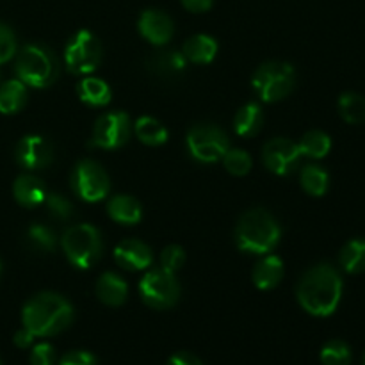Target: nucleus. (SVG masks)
<instances>
[{
	"mask_svg": "<svg viewBox=\"0 0 365 365\" xmlns=\"http://www.w3.org/2000/svg\"><path fill=\"white\" fill-rule=\"evenodd\" d=\"M296 296L302 309L310 316H331L342 298L341 274L331 264H317L303 274Z\"/></svg>",
	"mask_w": 365,
	"mask_h": 365,
	"instance_id": "1",
	"label": "nucleus"
},
{
	"mask_svg": "<svg viewBox=\"0 0 365 365\" xmlns=\"http://www.w3.org/2000/svg\"><path fill=\"white\" fill-rule=\"evenodd\" d=\"M73 307L56 292L32 296L21 310V323L36 337H53L73 323Z\"/></svg>",
	"mask_w": 365,
	"mask_h": 365,
	"instance_id": "2",
	"label": "nucleus"
},
{
	"mask_svg": "<svg viewBox=\"0 0 365 365\" xmlns=\"http://www.w3.org/2000/svg\"><path fill=\"white\" fill-rule=\"evenodd\" d=\"M282 228L269 212L262 209L248 210L235 227V242L239 250L253 255H267L277 248Z\"/></svg>",
	"mask_w": 365,
	"mask_h": 365,
	"instance_id": "3",
	"label": "nucleus"
},
{
	"mask_svg": "<svg viewBox=\"0 0 365 365\" xmlns=\"http://www.w3.org/2000/svg\"><path fill=\"white\" fill-rule=\"evenodd\" d=\"M18 81L31 88H48L59 77V61L52 50L39 43H29L18 52L16 64Z\"/></svg>",
	"mask_w": 365,
	"mask_h": 365,
	"instance_id": "4",
	"label": "nucleus"
},
{
	"mask_svg": "<svg viewBox=\"0 0 365 365\" xmlns=\"http://www.w3.org/2000/svg\"><path fill=\"white\" fill-rule=\"evenodd\" d=\"M61 245L66 259L77 269H89L93 264L98 262L103 252L102 234L89 223L73 225L68 228L61 239Z\"/></svg>",
	"mask_w": 365,
	"mask_h": 365,
	"instance_id": "5",
	"label": "nucleus"
},
{
	"mask_svg": "<svg viewBox=\"0 0 365 365\" xmlns=\"http://www.w3.org/2000/svg\"><path fill=\"white\" fill-rule=\"evenodd\" d=\"M252 84L262 102L274 103L278 100H284L294 89V68L289 63H282V61L264 63L253 75Z\"/></svg>",
	"mask_w": 365,
	"mask_h": 365,
	"instance_id": "6",
	"label": "nucleus"
},
{
	"mask_svg": "<svg viewBox=\"0 0 365 365\" xmlns=\"http://www.w3.org/2000/svg\"><path fill=\"white\" fill-rule=\"evenodd\" d=\"M139 294L143 302L155 310H166L177 305L180 298V287L173 273H168L163 267L152 269L139 282Z\"/></svg>",
	"mask_w": 365,
	"mask_h": 365,
	"instance_id": "7",
	"label": "nucleus"
},
{
	"mask_svg": "<svg viewBox=\"0 0 365 365\" xmlns=\"http://www.w3.org/2000/svg\"><path fill=\"white\" fill-rule=\"evenodd\" d=\"M66 68L73 75L93 73L102 63V45L89 31H78L64 50Z\"/></svg>",
	"mask_w": 365,
	"mask_h": 365,
	"instance_id": "8",
	"label": "nucleus"
},
{
	"mask_svg": "<svg viewBox=\"0 0 365 365\" xmlns=\"http://www.w3.org/2000/svg\"><path fill=\"white\" fill-rule=\"evenodd\" d=\"M71 189L84 202L95 203L109 195L110 180L106 170L98 163L84 159L77 163L73 173H71Z\"/></svg>",
	"mask_w": 365,
	"mask_h": 365,
	"instance_id": "9",
	"label": "nucleus"
},
{
	"mask_svg": "<svg viewBox=\"0 0 365 365\" xmlns=\"http://www.w3.org/2000/svg\"><path fill=\"white\" fill-rule=\"evenodd\" d=\"M228 146L227 134L214 125H198L187 134V150L192 159L203 164L217 163L223 159Z\"/></svg>",
	"mask_w": 365,
	"mask_h": 365,
	"instance_id": "10",
	"label": "nucleus"
},
{
	"mask_svg": "<svg viewBox=\"0 0 365 365\" xmlns=\"http://www.w3.org/2000/svg\"><path fill=\"white\" fill-rule=\"evenodd\" d=\"M132 123L125 113H106L96 120L91 145L103 150H118L130 139Z\"/></svg>",
	"mask_w": 365,
	"mask_h": 365,
	"instance_id": "11",
	"label": "nucleus"
},
{
	"mask_svg": "<svg viewBox=\"0 0 365 365\" xmlns=\"http://www.w3.org/2000/svg\"><path fill=\"white\" fill-rule=\"evenodd\" d=\"M262 160L267 170L273 171L274 175L287 177L298 170L302 153H299L298 145L291 139L274 138L264 145Z\"/></svg>",
	"mask_w": 365,
	"mask_h": 365,
	"instance_id": "12",
	"label": "nucleus"
},
{
	"mask_svg": "<svg viewBox=\"0 0 365 365\" xmlns=\"http://www.w3.org/2000/svg\"><path fill=\"white\" fill-rule=\"evenodd\" d=\"M14 155L25 170H43L53 160V148L41 135H25L16 145Z\"/></svg>",
	"mask_w": 365,
	"mask_h": 365,
	"instance_id": "13",
	"label": "nucleus"
},
{
	"mask_svg": "<svg viewBox=\"0 0 365 365\" xmlns=\"http://www.w3.org/2000/svg\"><path fill=\"white\" fill-rule=\"evenodd\" d=\"M138 27L143 38L157 46L166 45L173 38L175 31L171 18L159 9L143 11V14L139 16Z\"/></svg>",
	"mask_w": 365,
	"mask_h": 365,
	"instance_id": "14",
	"label": "nucleus"
},
{
	"mask_svg": "<svg viewBox=\"0 0 365 365\" xmlns=\"http://www.w3.org/2000/svg\"><path fill=\"white\" fill-rule=\"evenodd\" d=\"M118 266L128 271H143L152 266V250L139 239H125L114 248Z\"/></svg>",
	"mask_w": 365,
	"mask_h": 365,
	"instance_id": "15",
	"label": "nucleus"
},
{
	"mask_svg": "<svg viewBox=\"0 0 365 365\" xmlns=\"http://www.w3.org/2000/svg\"><path fill=\"white\" fill-rule=\"evenodd\" d=\"M13 195L14 200H16L21 207L34 209V207H39L45 203L48 192H46V187L45 184H43L41 178L25 173L20 175V177L14 180Z\"/></svg>",
	"mask_w": 365,
	"mask_h": 365,
	"instance_id": "16",
	"label": "nucleus"
},
{
	"mask_svg": "<svg viewBox=\"0 0 365 365\" xmlns=\"http://www.w3.org/2000/svg\"><path fill=\"white\" fill-rule=\"evenodd\" d=\"M128 287L123 278L116 273H103L96 282V296L107 307H121L127 299Z\"/></svg>",
	"mask_w": 365,
	"mask_h": 365,
	"instance_id": "17",
	"label": "nucleus"
},
{
	"mask_svg": "<svg viewBox=\"0 0 365 365\" xmlns=\"http://www.w3.org/2000/svg\"><path fill=\"white\" fill-rule=\"evenodd\" d=\"M284 277V260L277 255H267L253 269V284L260 291H271L280 284Z\"/></svg>",
	"mask_w": 365,
	"mask_h": 365,
	"instance_id": "18",
	"label": "nucleus"
},
{
	"mask_svg": "<svg viewBox=\"0 0 365 365\" xmlns=\"http://www.w3.org/2000/svg\"><path fill=\"white\" fill-rule=\"evenodd\" d=\"M107 212H109L110 220L120 225H128V227L139 223L143 217L141 203L128 195H118L110 198Z\"/></svg>",
	"mask_w": 365,
	"mask_h": 365,
	"instance_id": "19",
	"label": "nucleus"
},
{
	"mask_svg": "<svg viewBox=\"0 0 365 365\" xmlns=\"http://www.w3.org/2000/svg\"><path fill=\"white\" fill-rule=\"evenodd\" d=\"M182 53H184V57L187 59V63L209 64L212 63L214 57H216L217 43L216 39L210 38V36L196 34L184 43Z\"/></svg>",
	"mask_w": 365,
	"mask_h": 365,
	"instance_id": "20",
	"label": "nucleus"
},
{
	"mask_svg": "<svg viewBox=\"0 0 365 365\" xmlns=\"http://www.w3.org/2000/svg\"><path fill=\"white\" fill-rule=\"evenodd\" d=\"M264 123V113L262 107L257 102L245 103L241 109L237 110L234 118V130L235 134L241 135V138H252L257 135L262 128Z\"/></svg>",
	"mask_w": 365,
	"mask_h": 365,
	"instance_id": "21",
	"label": "nucleus"
},
{
	"mask_svg": "<svg viewBox=\"0 0 365 365\" xmlns=\"http://www.w3.org/2000/svg\"><path fill=\"white\" fill-rule=\"evenodd\" d=\"M77 95L81 102L88 103L91 107H103L113 98V93H110L107 82L96 77L82 78L77 84Z\"/></svg>",
	"mask_w": 365,
	"mask_h": 365,
	"instance_id": "22",
	"label": "nucleus"
},
{
	"mask_svg": "<svg viewBox=\"0 0 365 365\" xmlns=\"http://www.w3.org/2000/svg\"><path fill=\"white\" fill-rule=\"evenodd\" d=\"M27 102V86L21 81H7L0 86V113L14 114Z\"/></svg>",
	"mask_w": 365,
	"mask_h": 365,
	"instance_id": "23",
	"label": "nucleus"
},
{
	"mask_svg": "<svg viewBox=\"0 0 365 365\" xmlns=\"http://www.w3.org/2000/svg\"><path fill=\"white\" fill-rule=\"evenodd\" d=\"M339 264L349 274L365 273V239H351L339 253Z\"/></svg>",
	"mask_w": 365,
	"mask_h": 365,
	"instance_id": "24",
	"label": "nucleus"
},
{
	"mask_svg": "<svg viewBox=\"0 0 365 365\" xmlns=\"http://www.w3.org/2000/svg\"><path fill=\"white\" fill-rule=\"evenodd\" d=\"M134 127L135 135L139 138V141L145 143L148 146H160L168 141V130L159 120L152 116H141L135 120Z\"/></svg>",
	"mask_w": 365,
	"mask_h": 365,
	"instance_id": "25",
	"label": "nucleus"
},
{
	"mask_svg": "<svg viewBox=\"0 0 365 365\" xmlns=\"http://www.w3.org/2000/svg\"><path fill=\"white\" fill-rule=\"evenodd\" d=\"M298 148L302 157H309V159H324L331 150V139L330 135L324 134L323 130H310L307 132L298 143Z\"/></svg>",
	"mask_w": 365,
	"mask_h": 365,
	"instance_id": "26",
	"label": "nucleus"
},
{
	"mask_svg": "<svg viewBox=\"0 0 365 365\" xmlns=\"http://www.w3.org/2000/svg\"><path fill=\"white\" fill-rule=\"evenodd\" d=\"M339 114L349 125L365 123V96L360 93H344L339 98Z\"/></svg>",
	"mask_w": 365,
	"mask_h": 365,
	"instance_id": "27",
	"label": "nucleus"
},
{
	"mask_svg": "<svg viewBox=\"0 0 365 365\" xmlns=\"http://www.w3.org/2000/svg\"><path fill=\"white\" fill-rule=\"evenodd\" d=\"M150 68H152L155 73L164 75V77H170V75L182 73L187 66V59L184 57V53L177 52V50H170V52H159L157 56H153L150 59Z\"/></svg>",
	"mask_w": 365,
	"mask_h": 365,
	"instance_id": "28",
	"label": "nucleus"
},
{
	"mask_svg": "<svg viewBox=\"0 0 365 365\" xmlns=\"http://www.w3.org/2000/svg\"><path fill=\"white\" fill-rule=\"evenodd\" d=\"M299 182H302V187L305 189V192L319 198V196L327 195L328 185H330V177H328V173L321 166L310 164V166H305L302 170Z\"/></svg>",
	"mask_w": 365,
	"mask_h": 365,
	"instance_id": "29",
	"label": "nucleus"
},
{
	"mask_svg": "<svg viewBox=\"0 0 365 365\" xmlns=\"http://www.w3.org/2000/svg\"><path fill=\"white\" fill-rule=\"evenodd\" d=\"M319 359L323 365H349L353 360V353L344 341L334 339L321 348Z\"/></svg>",
	"mask_w": 365,
	"mask_h": 365,
	"instance_id": "30",
	"label": "nucleus"
},
{
	"mask_svg": "<svg viewBox=\"0 0 365 365\" xmlns=\"http://www.w3.org/2000/svg\"><path fill=\"white\" fill-rule=\"evenodd\" d=\"M221 160H223L228 173L235 175V177L248 175L250 170H252V157H250V153L246 152V150L228 148Z\"/></svg>",
	"mask_w": 365,
	"mask_h": 365,
	"instance_id": "31",
	"label": "nucleus"
},
{
	"mask_svg": "<svg viewBox=\"0 0 365 365\" xmlns=\"http://www.w3.org/2000/svg\"><path fill=\"white\" fill-rule=\"evenodd\" d=\"M27 241L38 252L50 253L56 248V234L45 225H32L27 230Z\"/></svg>",
	"mask_w": 365,
	"mask_h": 365,
	"instance_id": "32",
	"label": "nucleus"
},
{
	"mask_svg": "<svg viewBox=\"0 0 365 365\" xmlns=\"http://www.w3.org/2000/svg\"><path fill=\"white\" fill-rule=\"evenodd\" d=\"M45 205H46V210H48V214L53 217V220L68 221L71 220L75 214L73 205H71L70 200L64 198L63 195H57V192L46 195Z\"/></svg>",
	"mask_w": 365,
	"mask_h": 365,
	"instance_id": "33",
	"label": "nucleus"
},
{
	"mask_svg": "<svg viewBox=\"0 0 365 365\" xmlns=\"http://www.w3.org/2000/svg\"><path fill=\"white\" fill-rule=\"evenodd\" d=\"M185 260V252L177 245H171L168 248L163 250L160 253V267L168 273H177L182 266H184Z\"/></svg>",
	"mask_w": 365,
	"mask_h": 365,
	"instance_id": "34",
	"label": "nucleus"
},
{
	"mask_svg": "<svg viewBox=\"0 0 365 365\" xmlns=\"http://www.w3.org/2000/svg\"><path fill=\"white\" fill-rule=\"evenodd\" d=\"M16 53V38L14 32L0 21V64L7 63Z\"/></svg>",
	"mask_w": 365,
	"mask_h": 365,
	"instance_id": "35",
	"label": "nucleus"
},
{
	"mask_svg": "<svg viewBox=\"0 0 365 365\" xmlns=\"http://www.w3.org/2000/svg\"><path fill=\"white\" fill-rule=\"evenodd\" d=\"M56 349L48 342H39L31 351V365H56Z\"/></svg>",
	"mask_w": 365,
	"mask_h": 365,
	"instance_id": "36",
	"label": "nucleus"
},
{
	"mask_svg": "<svg viewBox=\"0 0 365 365\" xmlns=\"http://www.w3.org/2000/svg\"><path fill=\"white\" fill-rule=\"evenodd\" d=\"M57 365H98L96 356L93 353L84 351V349H75V351L66 353Z\"/></svg>",
	"mask_w": 365,
	"mask_h": 365,
	"instance_id": "37",
	"label": "nucleus"
},
{
	"mask_svg": "<svg viewBox=\"0 0 365 365\" xmlns=\"http://www.w3.org/2000/svg\"><path fill=\"white\" fill-rule=\"evenodd\" d=\"M166 365H203L202 360L191 351H177L168 359Z\"/></svg>",
	"mask_w": 365,
	"mask_h": 365,
	"instance_id": "38",
	"label": "nucleus"
},
{
	"mask_svg": "<svg viewBox=\"0 0 365 365\" xmlns=\"http://www.w3.org/2000/svg\"><path fill=\"white\" fill-rule=\"evenodd\" d=\"M34 339H36V335L24 327V328H20L16 334H14L13 341H14V346H16V348L27 349V348H31L32 342H34Z\"/></svg>",
	"mask_w": 365,
	"mask_h": 365,
	"instance_id": "39",
	"label": "nucleus"
},
{
	"mask_svg": "<svg viewBox=\"0 0 365 365\" xmlns=\"http://www.w3.org/2000/svg\"><path fill=\"white\" fill-rule=\"evenodd\" d=\"M180 2L191 13H205L212 7V0H180Z\"/></svg>",
	"mask_w": 365,
	"mask_h": 365,
	"instance_id": "40",
	"label": "nucleus"
},
{
	"mask_svg": "<svg viewBox=\"0 0 365 365\" xmlns=\"http://www.w3.org/2000/svg\"><path fill=\"white\" fill-rule=\"evenodd\" d=\"M362 365H365V355H364V362H362Z\"/></svg>",
	"mask_w": 365,
	"mask_h": 365,
	"instance_id": "41",
	"label": "nucleus"
},
{
	"mask_svg": "<svg viewBox=\"0 0 365 365\" xmlns=\"http://www.w3.org/2000/svg\"><path fill=\"white\" fill-rule=\"evenodd\" d=\"M0 271H2V266H0Z\"/></svg>",
	"mask_w": 365,
	"mask_h": 365,
	"instance_id": "42",
	"label": "nucleus"
},
{
	"mask_svg": "<svg viewBox=\"0 0 365 365\" xmlns=\"http://www.w3.org/2000/svg\"><path fill=\"white\" fill-rule=\"evenodd\" d=\"M0 365H2V360H0Z\"/></svg>",
	"mask_w": 365,
	"mask_h": 365,
	"instance_id": "43",
	"label": "nucleus"
}]
</instances>
